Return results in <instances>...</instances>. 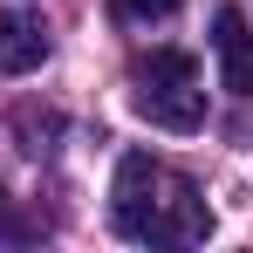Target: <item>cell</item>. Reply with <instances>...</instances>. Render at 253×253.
I'll list each match as a JSON object with an SVG mask.
<instances>
[{
  "label": "cell",
  "instance_id": "obj_3",
  "mask_svg": "<svg viewBox=\"0 0 253 253\" xmlns=\"http://www.w3.org/2000/svg\"><path fill=\"white\" fill-rule=\"evenodd\" d=\"M212 48H219L226 89H233V96H253V28H247L240 7H219V14H212Z\"/></svg>",
  "mask_w": 253,
  "mask_h": 253
},
{
  "label": "cell",
  "instance_id": "obj_5",
  "mask_svg": "<svg viewBox=\"0 0 253 253\" xmlns=\"http://www.w3.org/2000/svg\"><path fill=\"white\" fill-rule=\"evenodd\" d=\"M137 83H199V55H185V48H151V55H137Z\"/></svg>",
  "mask_w": 253,
  "mask_h": 253
},
{
  "label": "cell",
  "instance_id": "obj_2",
  "mask_svg": "<svg viewBox=\"0 0 253 253\" xmlns=\"http://www.w3.org/2000/svg\"><path fill=\"white\" fill-rule=\"evenodd\" d=\"M137 117H151L158 130H199L206 124V89L199 83H144L137 89Z\"/></svg>",
  "mask_w": 253,
  "mask_h": 253
},
{
  "label": "cell",
  "instance_id": "obj_7",
  "mask_svg": "<svg viewBox=\"0 0 253 253\" xmlns=\"http://www.w3.org/2000/svg\"><path fill=\"white\" fill-rule=\"evenodd\" d=\"M178 7H185V0H124V14H137V21H165Z\"/></svg>",
  "mask_w": 253,
  "mask_h": 253
},
{
  "label": "cell",
  "instance_id": "obj_1",
  "mask_svg": "<svg viewBox=\"0 0 253 253\" xmlns=\"http://www.w3.org/2000/svg\"><path fill=\"white\" fill-rule=\"evenodd\" d=\"M117 226L130 240H151V247H178V240H206L212 212L206 199L178 178V171L151 165L144 151H130L117 165Z\"/></svg>",
  "mask_w": 253,
  "mask_h": 253
},
{
  "label": "cell",
  "instance_id": "obj_4",
  "mask_svg": "<svg viewBox=\"0 0 253 253\" xmlns=\"http://www.w3.org/2000/svg\"><path fill=\"white\" fill-rule=\"evenodd\" d=\"M48 62V35L28 21V14H0V69L7 76H28Z\"/></svg>",
  "mask_w": 253,
  "mask_h": 253
},
{
  "label": "cell",
  "instance_id": "obj_6",
  "mask_svg": "<svg viewBox=\"0 0 253 253\" xmlns=\"http://www.w3.org/2000/svg\"><path fill=\"white\" fill-rule=\"evenodd\" d=\"M28 233H35V219H21L7 206V192H0V240H28Z\"/></svg>",
  "mask_w": 253,
  "mask_h": 253
}]
</instances>
